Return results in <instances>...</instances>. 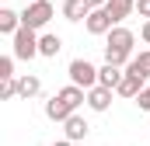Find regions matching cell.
Returning <instances> with one entry per match:
<instances>
[{
	"instance_id": "obj_1",
	"label": "cell",
	"mask_w": 150,
	"mask_h": 146,
	"mask_svg": "<svg viewBox=\"0 0 150 146\" xmlns=\"http://www.w3.org/2000/svg\"><path fill=\"white\" fill-rule=\"evenodd\" d=\"M52 14H56V11H52V4H49V0H32V4L21 11V25H25V28H32V32H42V28L52 21Z\"/></svg>"
},
{
	"instance_id": "obj_2",
	"label": "cell",
	"mask_w": 150,
	"mask_h": 146,
	"mask_svg": "<svg viewBox=\"0 0 150 146\" xmlns=\"http://www.w3.org/2000/svg\"><path fill=\"white\" fill-rule=\"evenodd\" d=\"M67 73H70V84H74V87L91 91V87H98V73L101 70H94V63H87V59H74Z\"/></svg>"
},
{
	"instance_id": "obj_3",
	"label": "cell",
	"mask_w": 150,
	"mask_h": 146,
	"mask_svg": "<svg viewBox=\"0 0 150 146\" xmlns=\"http://www.w3.org/2000/svg\"><path fill=\"white\" fill-rule=\"evenodd\" d=\"M35 56H38V32L21 25V32L14 35V59H35Z\"/></svg>"
},
{
	"instance_id": "obj_4",
	"label": "cell",
	"mask_w": 150,
	"mask_h": 146,
	"mask_svg": "<svg viewBox=\"0 0 150 146\" xmlns=\"http://www.w3.org/2000/svg\"><path fill=\"white\" fill-rule=\"evenodd\" d=\"M133 42H136V35H133L129 28H122V25H119V28H112V32H108L105 49H115V52H126V56H129V52H133Z\"/></svg>"
},
{
	"instance_id": "obj_5",
	"label": "cell",
	"mask_w": 150,
	"mask_h": 146,
	"mask_svg": "<svg viewBox=\"0 0 150 146\" xmlns=\"http://www.w3.org/2000/svg\"><path fill=\"white\" fill-rule=\"evenodd\" d=\"M84 28H87L91 35H105V38H108V32H112L115 25H112V18H108V11L101 7V11H91V14H87Z\"/></svg>"
},
{
	"instance_id": "obj_6",
	"label": "cell",
	"mask_w": 150,
	"mask_h": 146,
	"mask_svg": "<svg viewBox=\"0 0 150 146\" xmlns=\"http://www.w3.org/2000/svg\"><path fill=\"white\" fill-rule=\"evenodd\" d=\"M105 11H108V18H112V25L119 28L129 14H136V0H108L105 4Z\"/></svg>"
},
{
	"instance_id": "obj_7",
	"label": "cell",
	"mask_w": 150,
	"mask_h": 146,
	"mask_svg": "<svg viewBox=\"0 0 150 146\" xmlns=\"http://www.w3.org/2000/svg\"><path fill=\"white\" fill-rule=\"evenodd\" d=\"M87 132H91V125H87V118H80V115H70V118L63 122V139H70V143H80Z\"/></svg>"
},
{
	"instance_id": "obj_8",
	"label": "cell",
	"mask_w": 150,
	"mask_h": 146,
	"mask_svg": "<svg viewBox=\"0 0 150 146\" xmlns=\"http://www.w3.org/2000/svg\"><path fill=\"white\" fill-rule=\"evenodd\" d=\"M70 115H77V111L70 108V105H67L59 94H52V98L45 101V118H49V122H67Z\"/></svg>"
},
{
	"instance_id": "obj_9",
	"label": "cell",
	"mask_w": 150,
	"mask_h": 146,
	"mask_svg": "<svg viewBox=\"0 0 150 146\" xmlns=\"http://www.w3.org/2000/svg\"><path fill=\"white\" fill-rule=\"evenodd\" d=\"M87 108H91V111H108V108H112V91L101 87V84L91 87V91H87Z\"/></svg>"
},
{
	"instance_id": "obj_10",
	"label": "cell",
	"mask_w": 150,
	"mask_h": 146,
	"mask_svg": "<svg viewBox=\"0 0 150 146\" xmlns=\"http://www.w3.org/2000/svg\"><path fill=\"white\" fill-rule=\"evenodd\" d=\"M59 49H63V38H59V35H52V32L38 35V56H45V59H56V56H59Z\"/></svg>"
},
{
	"instance_id": "obj_11",
	"label": "cell",
	"mask_w": 150,
	"mask_h": 146,
	"mask_svg": "<svg viewBox=\"0 0 150 146\" xmlns=\"http://www.w3.org/2000/svg\"><path fill=\"white\" fill-rule=\"evenodd\" d=\"M42 94V80H38L35 73H25V77H18V98H38Z\"/></svg>"
},
{
	"instance_id": "obj_12",
	"label": "cell",
	"mask_w": 150,
	"mask_h": 146,
	"mask_svg": "<svg viewBox=\"0 0 150 146\" xmlns=\"http://www.w3.org/2000/svg\"><path fill=\"white\" fill-rule=\"evenodd\" d=\"M0 32L14 38L18 32H21V14H18V11H11V7H0Z\"/></svg>"
},
{
	"instance_id": "obj_13",
	"label": "cell",
	"mask_w": 150,
	"mask_h": 146,
	"mask_svg": "<svg viewBox=\"0 0 150 146\" xmlns=\"http://www.w3.org/2000/svg\"><path fill=\"white\" fill-rule=\"evenodd\" d=\"M126 73H133V77H140V80L147 84V80H150V49L140 52V56H133L129 66H126Z\"/></svg>"
},
{
	"instance_id": "obj_14",
	"label": "cell",
	"mask_w": 150,
	"mask_h": 146,
	"mask_svg": "<svg viewBox=\"0 0 150 146\" xmlns=\"http://www.w3.org/2000/svg\"><path fill=\"white\" fill-rule=\"evenodd\" d=\"M87 14H91L87 0H63V18L67 21H87Z\"/></svg>"
},
{
	"instance_id": "obj_15",
	"label": "cell",
	"mask_w": 150,
	"mask_h": 146,
	"mask_svg": "<svg viewBox=\"0 0 150 146\" xmlns=\"http://www.w3.org/2000/svg\"><path fill=\"white\" fill-rule=\"evenodd\" d=\"M122 77H126V70H119V66H101V73H98V84L101 87H108V91H119V84H122Z\"/></svg>"
},
{
	"instance_id": "obj_16",
	"label": "cell",
	"mask_w": 150,
	"mask_h": 146,
	"mask_svg": "<svg viewBox=\"0 0 150 146\" xmlns=\"http://www.w3.org/2000/svg\"><path fill=\"white\" fill-rule=\"evenodd\" d=\"M143 87H147V84H143L140 77H133V73H126L115 94H122V98H140V91H143Z\"/></svg>"
},
{
	"instance_id": "obj_17",
	"label": "cell",
	"mask_w": 150,
	"mask_h": 146,
	"mask_svg": "<svg viewBox=\"0 0 150 146\" xmlns=\"http://www.w3.org/2000/svg\"><path fill=\"white\" fill-rule=\"evenodd\" d=\"M14 98H18V77L4 80V87H0V101H14Z\"/></svg>"
},
{
	"instance_id": "obj_18",
	"label": "cell",
	"mask_w": 150,
	"mask_h": 146,
	"mask_svg": "<svg viewBox=\"0 0 150 146\" xmlns=\"http://www.w3.org/2000/svg\"><path fill=\"white\" fill-rule=\"evenodd\" d=\"M0 80H14V56L0 59Z\"/></svg>"
},
{
	"instance_id": "obj_19",
	"label": "cell",
	"mask_w": 150,
	"mask_h": 146,
	"mask_svg": "<svg viewBox=\"0 0 150 146\" xmlns=\"http://www.w3.org/2000/svg\"><path fill=\"white\" fill-rule=\"evenodd\" d=\"M136 105H140V111H150V84L140 91V98H136Z\"/></svg>"
},
{
	"instance_id": "obj_20",
	"label": "cell",
	"mask_w": 150,
	"mask_h": 146,
	"mask_svg": "<svg viewBox=\"0 0 150 146\" xmlns=\"http://www.w3.org/2000/svg\"><path fill=\"white\" fill-rule=\"evenodd\" d=\"M136 14L150 21V0H136Z\"/></svg>"
},
{
	"instance_id": "obj_21",
	"label": "cell",
	"mask_w": 150,
	"mask_h": 146,
	"mask_svg": "<svg viewBox=\"0 0 150 146\" xmlns=\"http://www.w3.org/2000/svg\"><path fill=\"white\" fill-rule=\"evenodd\" d=\"M140 38H143V42L150 45V21H143V28H140Z\"/></svg>"
},
{
	"instance_id": "obj_22",
	"label": "cell",
	"mask_w": 150,
	"mask_h": 146,
	"mask_svg": "<svg viewBox=\"0 0 150 146\" xmlns=\"http://www.w3.org/2000/svg\"><path fill=\"white\" fill-rule=\"evenodd\" d=\"M105 4H108V0H87V7H91V11H101Z\"/></svg>"
},
{
	"instance_id": "obj_23",
	"label": "cell",
	"mask_w": 150,
	"mask_h": 146,
	"mask_svg": "<svg viewBox=\"0 0 150 146\" xmlns=\"http://www.w3.org/2000/svg\"><path fill=\"white\" fill-rule=\"evenodd\" d=\"M52 146H74V143H70V139H59V143H52Z\"/></svg>"
}]
</instances>
